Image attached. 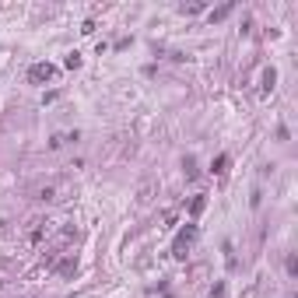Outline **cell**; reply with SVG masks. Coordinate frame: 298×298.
Listing matches in <instances>:
<instances>
[{"label":"cell","mask_w":298,"mask_h":298,"mask_svg":"<svg viewBox=\"0 0 298 298\" xmlns=\"http://www.w3.org/2000/svg\"><path fill=\"white\" fill-rule=\"evenodd\" d=\"M77 140V133H70V130H63V133H53L49 140H46V151H63L67 144H74Z\"/></svg>","instance_id":"3957f363"},{"label":"cell","mask_w":298,"mask_h":298,"mask_svg":"<svg viewBox=\"0 0 298 298\" xmlns=\"http://www.w3.org/2000/svg\"><path fill=\"white\" fill-rule=\"evenodd\" d=\"M53 74H56V70H53V63H35V67L28 70V77H32L35 84H39V81H49Z\"/></svg>","instance_id":"277c9868"},{"label":"cell","mask_w":298,"mask_h":298,"mask_svg":"<svg viewBox=\"0 0 298 298\" xmlns=\"http://www.w3.org/2000/svg\"><path fill=\"white\" fill-rule=\"evenodd\" d=\"M67 67H70V70H74V67H81V56H77V53H70V56H67Z\"/></svg>","instance_id":"8992f818"},{"label":"cell","mask_w":298,"mask_h":298,"mask_svg":"<svg viewBox=\"0 0 298 298\" xmlns=\"http://www.w3.org/2000/svg\"><path fill=\"white\" fill-rule=\"evenodd\" d=\"M67 197H74V183L70 179H53V183H42L35 190V200H42V204H60Z\"/></svg>","instance_id":"6da1fadb"},{"label":"cell","mask_w":298,"mask_h":298,"mask_svg":"<svg viewBox=\"0 0 298 298\" xmlns=\"http://www.w3.org/2000/svg\"><path fill=\"white\" fill-rule=\"evenodd\" d=\"M274 81H277V74H274V70H267V74H263V88L270 91V88H274Z\"/></svg>","instance_id":"5b68a950"},{"label":"cell","mask_w":298,"mask_h":298,"mask_svg":"<svg viewBox=\"0 0 298 298\" xmlns=\"http://www.w3.org/2000/svg\"><path fill=\"white\" fill-rule=\"evenodd\" d=\"M193 239H197V225H186V232H179V239H176V256H186Z\"/></svg>","instance_id":"7a4b0ae2"}]
</instances>
